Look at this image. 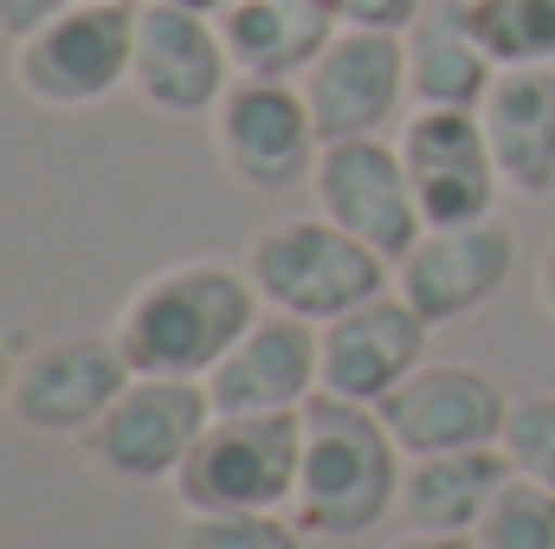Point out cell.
Masks as SVG:
<instances>
[{
	"instance_id": "6da1fadb",
	"label": "cell",
	"mask_w": 555,
	"mask_h": 549,
	"mask_svg": "<svg viewBox=\"0 0 555 549\" xmlns=\"http://www.w3.org/2000/svg\"><path fill=\"white\" fill-rule=\"evenodd\" d=\"M259 291L246 266L227 259H181L149 272L117 310V343L137 375H175V382H207L227 349L259 323Z\"/></svg>"
},
{
	"instance_id": "7a4b0ae2",
	"label": "cell",
	"mask_w": 555,
	"mask_h": 549,
	"mask_svg": "<svg viewBox=\"0 0 555 549\" xmlns=\"http://www.w3.org/2000/svg\"><path fill=\"white\" fill-rule=\"evenodd\" d=\"M408 452L388 433L382 408H356L336 395H317L304 408V459H297V498L291 518L310 537L356 544L382 531V518L401 511Z\"/></svg>"
},
{
	"instance_id": "3957f363",
	"label": "cell",
	"mask_w": 555,
	"mask_h": 549,
	"mask_svg": "<svg viewBox=\"0 0 555 549\" xmlns=\"http://www.w3.org/2000/svg\"><path fill=\"white\" fill-rule=\"evenodd\" d=\"M246 278L259 291L266 310L304 317V323H336L356 304L395 291V266L382 253H369L362 240H349L343 227H330L323 214H297L266 227L246 246Z\"/></svg>"
},
{
	"instance_id": "277c9868",
	"label": "cell",
	"mask_w": 555,
	"mask_h": 549,
	"mask_svg": "<svg viewBox=\"0 0 555 549\" xmlns=\"http://www.w3.org/2000/svg\"><path fill=\"white\" fill-rule=\"evenodd\" d=\"M142 0H78L59 20H46L33 39L13 46V85L20 98L46 111H91L117 91H130Z\"/></svg>"
},
{
	"instance_id": "5b68a950",
	"label": "cell",
	"mask_w": 555,
	"mask_h": 549,
	"mask_svg": "<svg viewBox=\"0 0 555 549\" xmlns=\"http://www.w3.org/2000/svg\"><path fill=\"white\" fill-rule=\"evenodd\" d=\"M304 413H214L175 472L181 511H291Z\"/></svg>"
},
{
	"instance_id": "8992f818",
	"label": "cell",
	"mask_w": 555,
	"mask_h": 549,
	"mask_svg": "<svg viewBox=\"0 0 555 549\" xmlns=\"http://www.w3.org/2000/svg\"><path fill=\"white\" fill-rule=\"evenodd\" d=\"M310 201L330 227H343L349 240H362L388 266H401L414 253V240L426 233L414 175L401 162V142L388 137L323 142V155L310 168Z\"/></svg>"
},
{
	"instance_id": "52a82bcc",
	"label": "cell",
	"mask_w": 555,
	"mask_h": 549,
	"mask_svg": "<svg viewBox=\"0 0 555 549\" xmlns=\"http://www.w3.org/2000/svg\"><path fill=\"white\" fill-rule=\"evenodd\" d=\"M207 420H214L207 382L130 375V388L111 401V413L78 446L111 485H175V472L188 465Z\"/></svg>"
},
{
	"instance_id": "ba28073f",
	"label": "cell",
	"mask_w": 555,
	"mask_h": 549,
	"mask_svg": "<svg viewBox=\"0 0 555 549\" xmlns=\"http://www.w3.org/2000/svg\"><path fill=\"white\" fill-rule=\"evenodd\" d=\"M220 168L246 194H291L310 188V168L323 155L317 117L304 104V85L284 78H233V91L207 117Z\"/></svg>"
},
{
	"instance_id": "9c48e42d",
	"label": "cell",
	"mask_w": 555,
	"mask_h": 549,
	"mask_svg": "<svg viewBox=\"0 0 555 549\" xmlns=\"http://www.w3.org/2000/svg\"><path fill=\"white\" fill-rule=\"evenodd\" d=\"M130 375L137 369H130L117 330H65L20 356L7 413L39 439H85L111 413V401L130 388Z\"/></svg>"
},
{
	"instance_id": "30bf717a",
	"label": "cell",
	"mask_w": 555,
	"mask_h": 549,
	"mask_svg": "<svg viewBox=\"0 0 555 549\" xmlns=\"http://www.w3.org/2000/svg\"><path fill=\"white\" fill-rule=\"evenodd\" d=\"M233 52L220 33V13H194L175 0H142L130 91L162 117H214V104L233 91Z\"/></svg>"
},
{
	"instance_id": "8fae6325",
	"label": "cell",
	"mask_w": 555,
	"mask_h": 549,
	"mask_svg": "<svg viewBox=\"0 0 555 549\" xmlns=\"http://www.w3.org/2000/svg\"><path fill=\"white\" fill-rule=\"evenodd\" d=\"M297 85H304V104H310L323 142L388 137L401 104H414L408 39L401 33H369V26H336V39L323 46V59Z\"/></svg>"
},
{
	"instance_id": "7c38bea8",
	"label": "cell",
	"mask_w": 555,
	"mask_h": 549,
	"mask_svg": "<svg viewBox=\"0 0 555 549\" xmlns=\"http://www.w3.org/2000/svg\"><path fill=\"white\" fill-rule=\"evenodd\" d=\"M517 272V227L511 220H465V227H426L414 253L395 266V291L414 304L433 330L465 323Z\"/></svg>"
},
{
	"instance_id": "4fadbf2b",
	"label": "cell",
	"mask_w": 555,
	"mask_h": 549,
	"mask_svg": "<svg viewBox=\"0 0 555 549\" xmlns=\"http://www.w3.org/2000/svg\"><path fill=\"white\" fill-rule=\"evenodd\" d=\"M511 401L517 395H504V382L485 375L478 362H426L382 401V420H388V433L401 439L408 459L485 452V446H504Z\"/></svg>"
},
{
	"instance_id": "5bb4252c",
	"label": "cell",
	"mask_w": 555,
	"mask_h": 549,
	"mask_svg": "<svg viewBox=\"0 0 555 549\" xmlns=\"http://www.w3.org/2000/svg\"><path fill=\"white\" fill-rule=\"evenodd\" d=\"M395 142L414 175L426 227H465V220L498 214L504 175H498V155H491L478 111H414Z\"/></svg>"
},
{
	"instance_id": "9a60e30c",
	"label": "cell",
	"mask_w": 555,
	"mask_h": 549,
	"mask_svg": "<svg viewBox=\"0 0 555 549\" xmlns=\"http://www.w3.org/2000/svg\"><path fill=\"white\" fill-rule=\"evenodd\" d=\"M426 349H433V323L401 291H382V297L356 304L349 317L323 323V395L382 408L414 369L433 362Z\"/></svg>"
},
{
	"instance_id": "2e32d148",
	"label": "cell",
	"mask_w": 555,
	"mask_h": 549,
	"mask_svg": "<svg viewBox=\"0 0 555 549\" xmlns=\"http://www.w3.org/2000/svg\"><path fill=\"white\" fill-rule=\"evenodd\" d=\"M317 395H323V330L284 310H259V323L207 375L214 413H304Z\"/></svg>"
},
{
	"instance_id": "e0dca14e",
	"label": "cell",
	"mask_w": 555,
	"mask_h": 549,
	"mask_svg": "<svg viewBox=\"0 0 555 549\" xmlns=\"http://www.w3.org/2000/svg\"><path fill=\"white\" fill-rule=\"evenodd\" d=\"M478 117H485V137L498 155L504 194H517V201L555 194V65L498 72Z\"/></svg>"
},
{
	"instance_id": "ac0fdd59",
	"label": "cell",
	"mask_w": 555,
	"mask_h": 549,
	"mask_svg": "<svg viewBox=\"0 0 555 549\" xmlns=\"http://www.w3.org/2000/svg\"><path fill=\"white\" fill-rule=\"evenodd\" d=\"M408 39V91L414 111H478L498 85V59L478 46L465 0H426Z\"/></svg>"
},
{
	"instance_id": "d6986e66",
	"label": "cell",
	"mask_w": 555,
	"mask_h": 549,
	"mask_svg": "<svg viewBox=\"0 0 555 549\" xmlns=\"http://www.w3.org/2000/svg\"><path fill=\"white\" fill-rule=\"evenodd\" d=\"M220 33H227V52H233L240 78L297 85L323 59V46L336 39V13L323 0H227Z\"/></svg>"
},
{
	"instance_id": "ffe728a7",
	"label": "cell",
	"mask_w": 555,
	"mask_h": 549,
	"mask_svg": "<svg viewBox=\"0 0 555 549\" xmlns=\"http://www.w3.org/2000/svg\"><path fill=\"white\" fill-rule=\"evenodd\" d=\"M504 478H511L504 446L408 459V478H401V518H408V531L472 537V531H478V518L491 511V498L504 491Z\"/></svg>"
},
{
	"instance_id": "44dd1931",
	"label": "cell",
	"mask_w": 555,
	"mask_h": 549,
	"mask_svg": "<svg viewBox=\"0 0 555 549\" xmlns=\"http://www.w3.org/2000/svg\"><path fill=\"white\" fill-rule=\"evenodd\" d=\"M465 20L498 72L555 65V0H465Z\"/></svg>"
},
{
	"instance_id": "7402d4cb",
	"label": "cell",
	"mask_w": 555,
	"mask_h": 549,
	"mask_svg": "<svg viewBox=\"0 0 555 549\" xmlns=\"http://www.w3.org/2000/svg\"><path fill=\"white\" fill-rule=\"evenodd\" d=\"M175 549H310L291 511H181Z\"/></svg>"
},
{
	"instance_id": "603a6c76",
	"label": "cell",
	"mask_w": 555,
	"mask_h": 549,
	"mask_svg": "<svg viewBox=\"0 0 555 549\" xmlns=\"http://www.w3.org/2000/svg\"><path fill=\"white\" fill-rule=\"evenodd\" d=\"M472 549H555V491L511 472L504 491L491 498V511L478 518Z\"/></svg>"
},
{
	"instance_id": "cb8c5ba5",
	"label": "cell",
	"mask_w": 555,
	"mask_h": 549,
	"mask_svg": "<svg viewBox=\"0 0 555 549\" xmlns=\"http://www.w3.org/2000/svg\"><path fill=\"white\" fill-rule=\"evenodd\" d=\"M504 459H511L517 478L555 491V388H537V395H517V401H511Z\"/></svg>"
},
{
	"instance_id": "d4e9b609",
	"label": "cell",
	"mask_w": 555,
	"mask_h": 549,
	"mask_svg": "<svg viewBox=\"0 0 555 549\" xmlns=\"http://www.w3.org/2000/svg\"><path fill=\"white\" fill-rule=\"evenodd\" d=\"M426 0H336V26H369V33H408Z\"/></svg>"
},
{
	"instance_id": "484cf974",
	"label": "cell",
	"mask_w": 555,
	"mask_h": 549,
	"mask_svg": "<svg viewBox=\"0 0 555 549\" xmlns=\"http://www.w3.org/2000/svg\"><path fill=\"white\" fill-rule=\"evenodd\" d=\"M65 7H78V0H0V33L20 46V39H33L46 20H59Z\"/></svg>"
},
{
	"instance_id": "4316f807",
	"label": "cell",
	"mask_w": 555,
	"mask_h": 549,
	"mask_svg": "<svg viewBox=\"0 0 555 549\" xmlns=\"http://www.w3.org/2000/svg\"><path fill=\"white\" fill-rule=\"evenodd\" d=\"M20 356H26V349H13V336L0 330V413H7V401H13V375H20Z\"/></svg>"
},
{
	"instance_id": "83f0119b",
	"label": "cell",
	"mask_w": 555,
	"mask_h": 549,
	"mask_svg": "<svg viewBox=\"0 0 555 549\" xmlns=\"http://www.w3.org/2000/svg\"><path fill=\"white\" fill-rule=\"evenodd\" d=\"M382 549H472V537H433V531H408V537H395V544Z\"/></svg>"
},
{
	"instance_id": "f1b7e54d",
	"label": "cell",
	"mask_w": 555,
	"mask_h": 549,
	"mask_svg": "<svg viewBox=\"0 0 555 549\" xmlns=\"http://www.w3.org/2000/svg\"><path fill=\"white\" fill-rule=\"evenodd\" d=\"M537 297H543V310H550V323H555V240H550V253H543V266H537Z\"/></svg>"
},
{
	"instance_id": "f546056e",
	"label": "cell",
	"mask_w": 555,
	"mask_h": 549,
	"mask_svg": "<svg viewBox=\"0 0 555 549\" xmlns=\"http://www.w3.org/2000/svg\"><path fill=\"white\" fill-rule=\"evenodd\" d=\"M175 7H194V13H220L227 0H175Z\"/></svg>"
},
{
	"instance_id": "4dcf8cb0",
	"label": "cell",
	"mask_w": 555,
	"mask_h": 549,
	"mask_svg": "<svg viewBox=\"0 0 555 549\" xmlns=\"http://www.w3.org/2000/svg\"><path fill=\"white\" fill-rule=\"evenodd\" d=\"M323 7H330V13H336V0H323Z\"/></svg>"
}]
</instances>
